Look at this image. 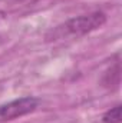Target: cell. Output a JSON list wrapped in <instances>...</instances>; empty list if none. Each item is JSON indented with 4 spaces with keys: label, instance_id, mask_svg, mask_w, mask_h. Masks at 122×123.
Segmentation results:
<instances>
[{
    "label": "cell",
    "instance_id": "1",
    "mask_svg": "<svg viewBox=\"0 0 122 123\" xmlns=\"http://www.w3.org/2000/svg\"><path fill=\"white\" fill-rule=\"evenodd\" d=\"M106 17L101 12H95L89 14H82L73 19H69L63 25L58 26L52 31L53 39H65V37H81L91 31L103 26Z\"/></svg>",
    "mask_w": 122,
    "mask_h": 123
},
{
    "label": "cell",
    "instance_id": "2",
    "mask_svg": "<svg viewBox=\"0 0 122 123\" xmlns=\"http://www.w3.org/2000/svg\"><path fill=\"white\" fill-rule=\"evenodd\" d=\"M37 105H39V100L32 96L20 97V99L12 100L9 103H4L0 106V123H6L10 120H14L17 117L26 116V115L32 113L33 110H36Z\"/></svg>",
    "mask_w": 122,
    "mask_h": 123
},
{
    "label": "cell",
    "instance_id": "3",
    "mask_svg": "<svg viewBox=\"0 0 122 123\" xmlns=\"http://www.w3.org/2000/svg\"><path fill=\"white\" fill-rule=\"evenodd\" d=\"M102 120H103V123H119L121 122V106L116 105L115 107L109 109L103 115Z\"/></svg>",
    "mask_w": 122,
    "mask_h": 123
},
{
    "label": "cell",
    "instance_id": "4",
    "mask_svg": "<svg viewBox=\"0 0 122 123\" xmlns=\"http://www.w3.org/2000/svg\"><path fill=\"white\" fill-rule=\"evenodd\" d=\"M16 3H34V1H39V0H14Z\"/></svg>",
    "mask_w": 122,
    "mask_h": 123
}]
</instances>
